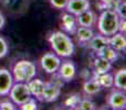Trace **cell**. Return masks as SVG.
<instances>
[{
    "label": "cell",
    "mask_w": 126,
    "mask_h": 110,
    "mask_svg": "<svg viewBox=\"0 0 126 110\" xmlns=\"http://www.w3.org/2000/svg\"><path fill=\"white\" fill-rule=\"evenodd\" d=\"M125 31H126V21H125V19H121L120 25H118V32L125 34Z\"/></svg>",
    "instance_id": "obj_29"
},
{
    "label": "cell",
    "mask_w": 126,
    "mask_h": 110,
    "mask_svg": "<svg viewBox=\"0 0 126 110\" xmlns=\"http://www.w3.org/2000/svg\"><path fill=\"white\" fill-rule=\"evenodd\" d=\"M115 11H116V13L118 14V17H120L121 19L126 18V2H125V0L124 1H123V0H120L117 7L115 8Z\"/></svg>",
    "instance_id": "obj_25"
},
{
    "label": "cell",
    "mask_w": 126,
    "mask_h": 110,
    "mask_svg": "<svg viewBox=\"0 0 126 110\" xmlns=\"http://www.w3.org/2000/svg\"><path fill=\"white\" fill-rule=\"evenodd\" d=\"M48 42L54 53L59 57H70L75 52V44L71 38L64 31H54L48 36Z\"/></svg>",
    "instance_id": "obj_1"
},
{
    "label": "cell",
    "mask_w": 126,
    "mask_h": 110,
    "mask_svg": "<svg viewBox=\"0 0 126 110\" xmlns=\"http://www.w3.org/2000/svg\"><path fill=\"white\" fill-rule=\"evenodd\" d=\"M9 52V45L8 42L6 41V39L0 36V60L3 58L4 56L8 54Z\"/></svg>",
    "instance_id": "obj_26"
},
{
    "label": "cell",
    "mask_w": 126,
    "mask_h": 110,
    "mask_svg": "<svg viewBox=\"0 0 126 110\" xmlns=\"http://www.w3.org/2000/svg\"><path fill=\"white\" fill-rule=\"evenodd\" d=\"M8 95L10 97V100L16 106H21L32 98V95L29 90L26 83H14Z\"/></svg>",
    "instance_id": "obj_4"
},
{
    "label": "cell",
    "mask_w": 126,
    "mask_h": 110,
    "mask_svg": "<svg viewBox=\"0 0 126 110\" xmlns=\"http://www.w3.org/2000/svg\"><path fill=\"white\" fill-rule=\"evenodd\" d=\"M20 109H22V110H36V109H38V106H37V104H36L35 99L32 97V98L29 99L28 101H25L24 104L21 105Z\"/></svg>",
    "instance_id": "obj_24"
},
{
    "label": "cell",
    "mask_w": 126,
    "mask_h": 110,
    "mask_svg": "<svg viewBox=\"0 0 126 110\" xmlns=\"http://www.w3.org/2000/svg\"><path fill=\"white\" fill-rule=\"evenodd\" d=\"M80 100H81L80 95L74 94V95H70V96L67 97L66 100L64 101V105L67 107V108H72V109L76 108L77 109L78 108V106H79Z\"/></svg>",
    "instance_id": "obj_22"
},
{
    "label": "cell",
    "mask_w": 126,
    "mask_h": 110,
    "mask_svg": "<svg viewBox=\"0 0 126 110\" xmlns=\"http://www.w3.org/2000/svg\"><path fill=\"white\" fill-rule=\"evenodd\" d=\"M77 109H81V110H94L95 109V104L89 98H81L79 106Z\"/></svg>",
    "instance_id": "obj_23"
},
{
    "label": "cell",
    "mask_w": 126,
    "mask_h": 110,
    "mask_svg": "<svg viewBox=\"0 0 126 110\" xmlns=\"http://www.w3.org/2000/svg\"><path fill=\"white\" fill-rule=\"evenodd\" d=\"M93 68H94V74L95 75L104 74V73H108L112 69V63L98 55L93 62Z\"/></svg>",
    "instance_id": "obj_16"
},
{
    "label": "cell",
    "mask_w": 126,
    "mask_h": 110,
    "mask_svg": "<svg viewBox=\"0 0 126 110\" xmlns=\"http://www.w3.org/2000/svg\"><path fill=\"white\" fill-rule=\"evenodd\" d=\"M11 74L14 83H28L36 76V66L28 60H20L12 66Z\"/></svg>",
    "instance_id": "obj_3"
},
{
    "label": "cell",
    "mask_w": 126,
    "mask_h": 110,
    "mask_svg": "<svg viewBox=\"0 0 126 110\" xmlns=\"http://www.w3.org/2000/svg\"><path fill=\"white\" fill-rule=\"evenodd\" d=\"M100 1H101V3H102L104 7H106V8H110V7L114 6V3L117 1V0H100Z\"/></svg>",
    "instance_id": "obj_30"
},
{
    "label": "cell",
    "mask_w": 126,
    "mask_h": 110,
    "mask_svg": "<svg viewBox=\"0 0 126 110\" xmlns=\"http://www.w3.org/2000/svg\"><path fill=\"white\" fill-rule=\"evenodd\" d=\"M109 45L118 52H123L126 48V39L125 34L121 32H116L113 35L109 36Z\"/></svg>",
    "instance_id": "obj_15"
},
{
    "label": "cell",
    "mask_w": 126,
    "mask_h": 110,
    "mask_svg": "<svg viewBox=\"0 0 126 110\" xmlns=\"http://www.w3.org/2000/svg\"><path fill=\"white\" fill-rule=\"evenodd\" d=\"M4 24H6V18H4L3 13H1V12H0V30H1V29L4 26Z\"/></svg>",
    "instance_id": "obj_31"
},
{
    "label": "cell",
    "mask_w": 126,
    "mask_h": 110,
    "mask_svg": "<svg viewBox=\"0 0 126 110\" xmlns=\"http://www.w3.org/2000/svg\"><path fill=\"white\" fill-rule=\"evenodd\" d=\"M0 109L1 110H14L16 109V105L10 100H4V101H0Z\"/></svg>",
    "instance_id": "obj_28"
},
{
    "label": "cell",
    "mask_w": 126,
    "mask_h": 110,
    "mask_svg": "<svg viewBox=\"0 0 126 110\" xmlns=\"http://www.w3.org/2000/svg\"><path fill=\"white\" fill-rule=\"evenodd\" d=\"M87 44H88L90 50L99 53L100 51H102L104 47L109 46V38L105 35H103V34H101V33L96 34V35L94 34V35L91 38V40Z\"/></svg>",
    "instance_id": "obj_12"
},
{
    "label": "cell",
    "mask_w": 126,
    "mask_h": 110,
    "mask_svg": "<svg viewBox=\"0 0 126 110\" xmlns=\"http://www.w3.org/2000/svg\"><path fill=\"white\" fill-rule=\"evenodd\" d=\"M77 26H78V23L74 14L69 12H65L62 14V28L64 32H66L67 34H75Z\"/></svg>",
    "instance_id": "obj_11"
},
{
    "label": "cell",
    "mask_w": 126,
    "mask_h": 110,
    "mask_svg": "<svg viewBox=\"0 0 126 110\" xmlns=\"http://www.w3.org/2000/svg\"><path fill=\"white\" fill-rule=\"evenodd\" d=\"M60 63H62V57H59L55 53H45L40 60V65L42 69L49 75L57 73Z\"/></svg>",
    "instance_id": "obj_5"
},
{
    "label": "cell",
    "mask_w": 126,
    "mask_h": 110,
    "mask_svg": "<svg viewBox=\"0 0 126 110\" xmlns=\"http://www.w3.org/2000/svg\"><path fill=\"white\" fill-rule=\"evenodd\" d=\"M77 67L74 62L71 61H65L60 63V66L57 70V74L62 77L64 82H70L76 76Z\"/></svg>",
    "instance_id": "obj_8"
},
{
    "label": "cell",
    "mask_w": 126,
    "mask_h": 110,
    "mask_svg": "<svg viewBox=\"0 0 126 110\" xmlns=\"http://www.w3.org/2000/svg\"><path fill=\"white\" fill-rule=\"evenodd\" d=\"M49 2L53 8L58 9V10H63V9L66 8L68 0H49Z\"/></svg>",
    "instance_id": "obj_27"
},
{
    "label": "cell",
    "mask_w": 126,
    "mask_h": 110,
    "mask_svg": "<svg viewBox=\"0 0 126 110\" xmlns=\"http://www.w3.org/2000/svg\"><path fill=\"white\" fill-rule=\"evenodd\" d=\"M76 20L78 25L81 26H87V28H92L96 22V16L92 10L88 9V10L81 12L80 14L76 17Z\"/></svg>",
    "instance_id": "obj_14"
},
{
    "label": "cell",
    "mask_w": 126,
    "mask_h": 110,
    "mask_svg": "<svg viewBox=\"0 0 126 110\" xmlns=\"http://www.w3.org/2000/svg\"><path fill=\"white\" fill-rule=\"evenodd\" d=\"M98 55L101 56V57H103V58H105V60H108L109 62L113 63L118 58L120 52L114 50L113 47H111V46L109 45V46H106V47H104L102 51H100V52L98 53Z\"/></svg>",
    "instance_id": "obj_21"
},
{
    "label": "cell",
    "mask_w": 126,
    "mask_h": 110,
    "mask_svg": "<svg viewBox=\"0 0 126 110\" xmlns=\"http://www.w3.org/2000/svg\"><path fill=\"white\" fill-rule=\"evenodd\" d=\"M82 89L87 96H94V95H98L103 88L100 86V84L95 78H92V79H88L83 83Z\"/></svg>",
    "instance_id": "obj_17"
},
{
    "label": "cell",
    "mask_w": 126,
    "mask_h": 110,
    "mask_svg": "<svg viewBox=\"0 0 126 110\" xmlns=\"http://www.w3.org/2000/svg\"><path fill=\"white\" fill-rule=\"evenodd\" d=\"M95 79L98 80V83L100 84V86L102 88H112L114 87V78L113 75L110 72L104 73V74L96 75Z\"/></svg>",
    "instance_id": "obj_20"
},
{
    "label": "cell",
    "mask_w": 126,
    "mask_h": 110,
    "mask_svg": "<svg viewBox=\"0 0 126 110\" xmlns=\"http://www.w3.org/2000/svg\"><path fill=\"white\" fill-rule=\"evenodd\" d=\"M13 84L14 80L10 70L7 68H0V96H8Z\"/></svg>",
    "instance_id": "obj_9"
},
{
    "label": "cell",
    "mask_w": 126,
    "mask_h": 110,
    "mask_svg": "<svg viewBox=\"0 0 126 110\" xmlns=\"http://www.w3.org/2000/svg\"><path fill=\"white\" fill-rule=\"evenodd\" d=\"M121 18L113 9H106L100 14L98 19V30L105 36H111L118 32Z\"/></svg>",
    "instance_id": "obj_2"
},
{
    "label": "cell",
    "mask_w": 126,
    "mask_h": 110,
    "mask_svg": "<svg viewBox=\"0 0 126 110\" xmlns=\"http://www.w3.org/2000/svg\"><path fill=\"white\" fill-rule=\"evenodd\" d=\"M108 106L111 109L114 110H123L126 107V95L124 90L121 89H113L106 98Z\"/></svg>",
    "instance_id": "obj_6"
},
{
    "label": "cell",
    "mask_w": 126,
    "mask_h": 110,
    "mask_svg": "<svg viewBox=\"0 0 126 110\" xmlns=\"http://www.w3.org/2000/svg\"><path fill=\"white\" fill-rule=\"evenodd\" d=\"M62 94V87L52 83L50 80L45 82L44 91L42 95V101L45 102H54L59 98Z\"/></svg>",
    "instance_id": "obj_7"
},
{
    "label": "cell",
    "mask_w": 126,
    "mask_h": 110,
    "mask_svg": "<svg viewBox=\"0 0 126 110\" xmlns=\"http://www.w3.org/2000/svg\"><path fill=\"white\" fill-rule=\"evenodd\" d=\"M75 35L77 36L79 42L81 43H88L91 40V38L94 35V32L91 28H87V26L78 25L77 30L75 32Z\"/></svg>",
    "instance_id": "obj_18"
},
{
    "label": "cell",
    "mask_w": 126,
    "mask_h": 110,
    "mask_svg": "<svg viewBox=\"0 0 126 110\" xmlns=\"http://www.w3.org/2000/svg\"><path fill=\"white\" fill-rule=\"evenodd\" d=\"M113 78H114V87L125 91L126 89V69L125 68L118 69L115 73L114 76H113Z\"/></svg>",
    "instance_id": "obj_19"
},
{
    "label": "cell",
    "mask_w": 126,
    "mask_h": 110,
    "mask_svg": "<svg viewBox=\"0 0 126 110\" xmlns=\"http://www.w3.org/2000/svg\"><path fill=\"white\" fill-rule=\"evenodd\" d=\"M29 87V90H30L32 97L42 100V95L43 91H44V87H45V82H43L42 79H38V78H32L31 80H29L26 83Z\"/></svg>",
    "instance_id": "obj_13"
},
{
    "label": "cell",
    "mask_w": 126,
    "mask_h": 110,
    "mask_svg": "<svg viewBox=\"0 0 126 110\" xmlns=\"http://www.w3.org/2000/svg\"><path fill=\"white\" fill-rule=\"evenodd\" d=\"M66 11L77 17L81 12L90 9V0H68Z\"/></svg>",
    "instance_id": "obj_10"
}]
</instances>
